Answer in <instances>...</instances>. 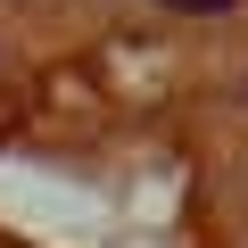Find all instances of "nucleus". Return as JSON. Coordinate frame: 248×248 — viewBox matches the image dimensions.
<instances>
[{"mask_svg": "<svg viewBox=\"0 0 248 248\" xmlns=\"http://www.w3.org/2000/svg\"><path fill=\"white\" fill-rule=\"evenodd\" d=\"M157 9H174V17H232L240 0H157Z\"/></svg>", "mask_w": 248, "mask_h": 248, "instance_id": "obj_1", "label": "nucleus"}]
</instances>
